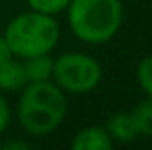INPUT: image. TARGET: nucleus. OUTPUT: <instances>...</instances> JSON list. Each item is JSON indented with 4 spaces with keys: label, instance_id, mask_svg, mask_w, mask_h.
Returning <instances> with one entry per match:
<instances>
[{
    "label": "nucleus",
    "instance_id": "nucleus-1",
    "mask_svg": "<svg viewBox=\"0 0 152 150\" xmlns=\"http://www.w3.org/2000/svg\"><path fill=\"white\" fill-rule=\"evenodd\" d=\"M16 115L25 133L32 136H46L58 129L67 115L66 94L50 79L27 83L21 88Z\"/></svg>",
    "mask_w": 152,
    "mask_h": 150
},
{
    "label": "nucleus",
    "instance_id": "nucleus-2",
    "mask_svg": "<svg viewBox=\"0 0 152 150\" xmlns=\"http://www.w3.org/2000/svg\"><path fill=\"white\" fill-rule=\"evenodd\" d=\"M66 11L71 32L85 44L112 41L124 18L120 0H71Z\"/></svg>",
    "mask_w": 152,
    "mask_h": 150
},
{
    "label": "nucleus",
    "instance_id": "nucleus-3",
    "mask_svg": "<svg viewBox=\"0 0 152 150\" xmlns=\"http://www.w3.org/2000/svg\"><path fill=\"white\" fill-rule=\"evenodd\" d=\"M4 37L12 55L25 60L36 55L50 53L58 44L60 27L53 16L28 11L9 21Z\"/></svg>",
    "mask_w": 152,
    "mask_h": 150
},
{
    "label": "nucleus",
    "instance_id": "nucleus-4",
    "mask_svg": "<svg viewBox=\"0 0 152 150\" xmlns=\"http://www.w3.org/2000/svg\"><path fill=\"white\" fill-rule=\"evenodd\" d=\"M51 78L64 92L88 94L101 83L103 67L94 57L71 51L53 60Z\"/></svg>",
    "mask_w": 152,
    "mask_h": 150
},
{
    "label": "nucleus",
    "instance_id": "nucleus-5",
    "mask_svg": "<svg viewBox=\"0 0 152 150\" xmlns=\"http://www.w3.org/2000/svg\"><path fill=\"white\" fill-rule=\"evenodd\" d=\"M73 150H112L113 149V140L110 138L108 131L99 125L85 127L80 133H76L73 141Z\"/></svg>",
    "mask_w": 152,
    "mask_h": 150
},
{
    "label": "nucleus",
    "instance_id": "nucleus-6",
    "mask_svg": "<svg viewBox=\"0 0 152 150\" xmlns=\"http://www.w3.org/2000/svg\"><path fill=\"white\" fill-rule=\"evenodd\" d=\"M27 76L23 69V62L16 60L14 57L0 62V90L4 92H16L27 85Z\"/></svg>",
    "mask_w": 152,
    "mask_h": 150
},
{
    "label": "nucleus",
    "instance_id": "nucleus-7",
    "mask_svg": "<svg viewBox=\"0 0 152 150\" xmlns=\"http://www.w3.org/2000/svg\"><path fill=\"white\" fill-rule=\"evenodd\" d=\"M110 138L118 143H129L138 138V131L134 127V122L131 118V113H115L108 118L106 127Z\"/></svg>",
    "mask_w": 152,
    "mask_h": 150
},
{
    "label": "nucleus",
    "instance_id": "nucleus-8",
    "mask_svg": "<svg viewBox=\"0 0 152 150\" xmlns=\"http://www.w3.org/2000/svg\"><path fill=\"white\" fill-rule=\"evenodd\" d=\"M23 69L27 81H44L50 79L53 74V58H50V55H36L30 58H25L23 62Z\"/></svg>",
    "mask_w": 152,
    "mask_h": 150
},
{
    "label": "nucleus",
    "instance_id": "nucleus-9",
    "mask_svg": "<svg viewBox=\"0 0 152 150\" xmlns=\"http://www.w3.org/2000/svg\"><path fill=\"white\" fill-rule=\"evenodd\" d=\"M131 118L138 131V136H152V97L149 95L131 111Z\"/></svg>",
    "mask_w": 152,
    "mask_h": 150
},
{
    "label": "nucleus",
    "instance_id": "nucleus-10",
    "mask_svg": "<svg viewBox=\"0 0 152 150\" xmlns=\"http://www.w3.org/2000/svg\"><path fill=\"white\" fill-rule=\"evenodd\" d=\"M71 0H27L30 11H36V12H42V14H50V16H55L62 11L67 9Z\"/></svg>",
    "mask_w": 152,
    "mask_h": 150
},
{
    "label": "nucleus",
    "instance_id": "nucleus-11",
    "mask_svg": "<svg viewBox=\"0 0 152 150\" xmlns=\"http://www.w3.org/2000/svg\"><path fill=\"white\" fill-rule=\"evenodd\" d=\"M136 79L142 90L152 97V53L143 57L136 67Z\"/></svg>",
    "mask_w": 152,
    "mask_h": 150
},
{
    "label": "nucleus",
    "instance_id": "nucleus-12",
    "mask_svg": "<svg viewBox=\"0 0 152 150\" xmlns=\"http://www.w3.org/2000/svg\"><path fill=\"white\" fill-rule=\"evenodd\" d=\"M11 117H12V113H11V108H9V103H7V99L0 94V134L9 127Z\"/></svg>",
    "mask_w": 152,
    "mask_h": 150
},
{
    "label": "nucleus",
    "instance_id": "nucleus-13",
    "mask_svg": "<svg viewBox=\"0 0 152 150\" xmlns=\"http://www.w3.org/2000/svg\"><path fill=\"white\" fill-rule=\"evenodd\" d=\"M11 57H14L12 55V51H11V48H9V44H7V41L4 36H0V62H4V60H7V58H11Z\"/></svg>",
    "mask_w": 152,
    "mask_h": 150
},
{
    "label": "nucleus",
    "instance_id": "nucleus-14",
    "mask_svg": "<svg viewBox=\"0 0 152 150\" xmlns=\"http://www.w3.org/2000/svg\"><path fill=\"white\" fill-rule=\"evenodd\" d=\"M2 149H7V150H27L30 149V145L28 143H25V141H5V143H2Z\"/></svg>",
    "mask_w": 152,
    "mask_h": 150
},
{
    "label": "nucleus",
    "instance_id": "nucleus-15",
    "mask_svg": "<svg viewBox=\"0 0 152 150\" xmlns=\"http://www.w3.org/2000/svg\"><path fill=\"white\" fill-rule=\"evenodd\" d=\"M0 149H2V141H0Z\"/></svg>",
    "mask_w": 152,
    "mask_h": 150
}]
</instances>
